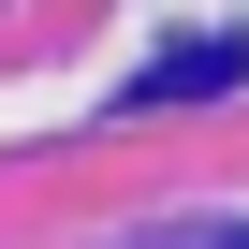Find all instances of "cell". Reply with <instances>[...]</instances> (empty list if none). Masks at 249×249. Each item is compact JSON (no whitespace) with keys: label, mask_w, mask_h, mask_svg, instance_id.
Instances as JSON below:
<instances>
[{"label":"cell","mask_w":249,"mask_h":249,"mask_svg":"<svg viewBox=\"0 0 249 249\" xmlns=\"http://www.w3.org/2000/svg\"><path fill=\"white\" fill-rule=\"evenodd\" d=\"M147 249H249V220H176V234H147Z\"/></svg>","instance_id":"cell-2"},{"label":"cell","mask_w":249,"mask_h":249,"mask_svg":"<svg viewBox=\"0 0 249 249\" xmlns=\"http://www.w3.org/2000/svg\"><path fill=\"white\" fill-rule=\"evenodd\" d=\"M220 88H249V44H176V59H147L132 88H117V103H132V117H161V103H220Z\"/></svg>","instance_id":"cell-1"}]
</instances>
